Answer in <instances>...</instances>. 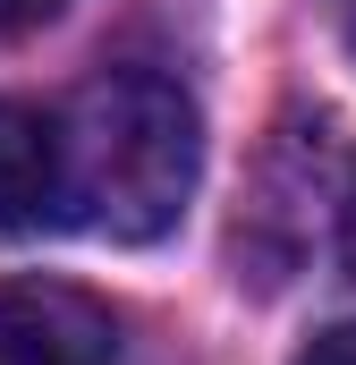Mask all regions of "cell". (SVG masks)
I'll return each mask as SVG.
<instances>
[{
	"instance_id": "1",
	"label": "cell",
	"mask_w": 356,
	"mask_h": 365,
	"mask_svg": "<svg viewBox=\"0 0 356 365\" xmlns=\"http://www.w3.org/2000/svg\"><path fill=\"white\" fill-rule=\"evenodd\" d=\"M60 170H68V212L93 238L145 247L178 230L195 170H204V119L195 102L153 77V68H102L77 86L60 119Z\"/></svg>"
},
{
	"instance_id": "2",
	"label": "cell",
	"mask_w": 356,
	"mask_h": 365,
	"mask_svg": "<svg viewBox=\"0 0 356 365\" xmlns=\"http://www.w3.org/2000/svg\"><path fill=\"white\" fill-rule=\"evenodd\" d=\"M119 323L68 280H0V365H110Z\"/></svg>"
},
{
	"instance_id": "3",
	"label": "cell",
	"mask_w": 356,
	"mask_h": 365,
	"mask_svg": "<svg viewBox=\"0 0 356 365\" xmlns=\"http://www.w3.org/2000/svg\"><path fill=\"white\" fill-rule=\"evenodd\" d=\"M60 119H43L34 102H0V238H26L43 212H60Z\"/></svg>"
},
{
	"instance_id": "4",
	"label": "cell",
	"mask_w": 356,
	"mask_h": 365,
	"mask_svg": "<svg viewBox=\"0 0 356 365\" xmlns=\"http://www.w3.org/2000/svg\"><path fill=\"white\" fill-rule=\"evenodd\" d=\"M68 0H0V34H34V26H51Z\"/></svg>"
},
{
	"instance_id": "5",
	"label": "cell",
	"mask_w": 356,
	"mask_h": 365,
	"mask_svg": "<svg viewBox=\"0 0 356 365\" xmlns=\"http://www.w3.org/2000/svg\"><path fill=\"white\" fill-rule=\"evenodd\" d=\"M297 365H356V323H331V331H323Z\"/></svg>"
},
{
	"instance_id": "6",
	"label": "cell",
	"mask_w": 356,
	"mask_h": 365,
	"mask_svg": "<svg viewBox=\"0 0 356 365\" xmlns=\"http://www.w3.org/2000/svg\"><path fill=\"white\" fill-rule=\"evenodd\" d=\"M340 255H348V272H356V187H348V221H340Z\"/></svg>"
}]
</instances>
